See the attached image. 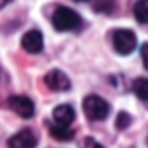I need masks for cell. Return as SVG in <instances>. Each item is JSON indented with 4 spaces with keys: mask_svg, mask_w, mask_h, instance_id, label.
I'll return each mask as SVG.
<instances>
[{
    "mask_svg": "<svg viewBox=\"0 0 148 148\" xmlns=\"http://www.w3.org/2000/svg\"><path fill=\"white\" fill-rule=\"evenodd\" d=\"M132 92L141 99V101H148V79L139 77L132 82Z\"/></svg>",
    "mask_w": 148,
    "mask_h": 148,
    "instance_id": "7c38bea8",
    "label": "cell"
},
{
    "mask_svg": "<svg viewBox=\"0 0 148 148\" xmlns=\"http://www.w3.org/2000/svg\"><path fill=\"white\" fill-rule=\"evenodd\" d=\"M44 84L54 91V92H64V91H70L71 87V80L68 79V75L64 71L54 68V70H49L45 73V77H44Z\"/></svg>",
    "mask_w": 148,
    "mask_h": 148,
    "instance_id": "277c9868",
    "label": "cell"
},
{
    "mask_svg": "<svg viewBox=\"0 0 148 148\" xmlns=\"http://www.w3.org/2000/svg\"><path fill=\"white\" fill-rule=\"evenodd\" d=\"M7 106L21 119H32L35 115V103L28 96H11L7 99Z\"/></svg>",
    "mask_w": 148,
    "mask_h": 148,
    "instance_id": "5b68a950",
    "label": "cell"
},
{
    "mask_svg": "<svg viewBox=\"0 0 148 148\" xmlns=\"http://www.w3.org/2000/svg\"><path fill=\"white\" fill-rule=\"evenodd\" d=\"M11 2H12V0H0V9H4V7H5V5H9Z\"/></svg>",
    "mask_w": 148,
    "mask_h": 148,
    "instance_id": "2e32d148",
    "label": "cell"
},
{
    "mask_svg": "<svg viewBox=\"0 0 148 148\" xmlns=\"http://www.w3.org/2000/svg\"><path fill=\"white\" fill-rule=\"evenodd\" d=\"M91 7L98 14H112L117 7L115 0H91Z\"/></svg>",
    "mask_w": 148,
    "mask_h": 148,
    "instance_id": "30bf717a",
    "label": "cell"
},
{
    "mask_svg": "<svg viewBox=\"0 0 148 148\" xmlns=\"http://www.w3.org/2000/svg\"><path fill=\"white\" fill-rule=\"evenodd\" d=\"M80 148H105L101 143H98L94 138H91V136H87V138H84L82 139V145H80Z\"/></svg>",
    "mask_w": 148,
    "mask_h": 148,
    "instance_id": "5bb4252c",
    "label": "cell"
},
{
    "mask_svg": "<svg viewBox=\"0 0 148 148\" xmlns=\"http://www.w3.org/2000/svg\"><path fill=\"white\" fill-rule=\"evenodd\" d=\"M82 108H84V113L89 120H94V122H99V120H105L110 113V105L98 94H89L86 96L84 103H82Z\"/></svg>",
    "mask_w": 148,
    "mask_h": 148,
    "instance_id": "7a4b0ae2",
    "label": "cell"
},
{
    "mask_svg": "<svg viewBox=\"0 0 148 148\" xmlns=\"http://www.w3.org/2000/svg\"><path fill=\"white\" fill-rule=\"evenodd\" d=\"M112 42H113V49L119 54L127 56L136 49L138 40H136V35L131 30H115L113 37H112Z\"/></svg>",
    "mask_w": 148,
    "mask_h": 148,
    "instance_id": "3957f363",
    "label": "cell"
},
{
    "mask_svg": "<svg viewBox=\"0 0 148 148\" xmlns=\"http://www.w3.org/2000/svg\"><path fill=\"white\" fill-rule=\"evenodd\" d=\"M49 132L58 141H70V139H73V136H75V131H73V129L63 127V125H56V124L49 125Z\"/></svg>",
    "mask_w": 148,
    "mask_h": 148,
    "instance_id": "9c48e42d",
    "label": "cell"
},
{
    "mask_svg": "<svg viewBox=\"0 0 148 148\" xmlns=\"http://www.w3.org/2000/svg\"><path fill=\"white\" fill-rule=\"evenodd\" d=\"M77 2H84V0H77Z\"/></svg>",
    "mask_w": 148,
    "mask_h": 148,
    "instance_id": "e0dca14e",
    "label": "cell"
},
{
    "mask_svg": "<svg viewBox=\"0 0 148 148\" xmlns=\"http://www.w3.org/2000/svg\"><path fill=\"white\" fill-rule=\"evenodd\" d=\"M52 119L56 125L70 127V124L75 120V110L71 105H59L52 110Z\"/></svg>",
    "mask_w": 148,
    "mask_h": 148,
    "instance_id": "ba28073f",
    "label": "cell"
},
{
    "mask_svg": "<svg viewBox=\"0 0 148 148\" xmlns=\"http://www.w3.org/2000/svg\"><path fill=\"white\" fill-rule=\"evenodd\" d=\"M132 12H134V18L138 23L148 25V0H136Z\"/></svg>",
    "mask_w": 148,
    "mask_h": 148,
    "instance_id": "8fae6325",
    "label": "cell"
},
{
    "mask_svg": "<svg viewBox=\"0 0 148 148\" xmlns=\"http://www.w3.org/2000/svg\"><path fill=\"white\" fill-rule=\"evenodd\" d=\"M129 124H131V115H129L127 112H120V113L117 115V120H115L117 129H119V131H124V129L129 127Z\"/></svg>",
    "mask_w": 148,
    "mask_h": 148,
    "instance_id": "4fadbf2b",
    "label": "cell"
},
{
    "mask_svg": "<svg viewBox=\"0 0 148 148\" xmlns=\"http://www.w3.org/2000/svg\"><path fill=\"white\" fill-rule=\"evenodd\" d=\"M37 143L38 139L32 129H21L7 141L9 148H37Z\"/></svg>",
    "mask_w": 148,
    "mask_h": 148,
    "instance_id": "8992f818",
    "label": "cell"
},
{
    "mask_svg": "<svg viewBox=\"0 0 148 148\" xmlns=\"http://www.w3.org/2000/svg\"><path fill=\"white\" fill-rule=\"evenodd\" d=\"M52 26L58 32H71V30H77L82 25V18L70 7L59 5L54 12H52Z\"/></svg>",
    "mask_w": 148,
    "mask_h": 148,
    "instance_id": "6da1fadb",
    "label": "cell"
},
{
    "mask_svg": "<svg viewBox=\"0 0 148 148\" xmlns=\"http://www.w3.org/2000/svg\"><path fill=\"white\" fill-rule=\"evenodd\" d=\"M141 59H143L145 68L148 70V42H145V44L141 45Z\"/></svg>",
    "mask_w": 148,
    "mask_h": 148,
    "instance_id": "9a60e30c",
    "label": "cell"
},
{
    "mask_svg": "<svg viewBox=\"0 0 148 148\" xmlns=\"http://www.w3.org/2000/svg\"><path fill=\"white\" fill-rule=\"evenodd\" d=\"M21 45L26 52L30 54H38L44 49V35L38 30H30L23 35L21 38Z\"/></svg>",
    "mask_w": 148,
    "mask_h": 148,
    "instance_id": "52a82bcc",
    "label": "cell"
}]
</instances>
